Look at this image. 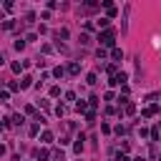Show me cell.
I'll return each mask as SVG.
<instances>
[{
	"mask_svg": "<svg viewBox=\"0 0 161 161\" xmlns=\"http://www.w3.org/2000/svg\"><path fill=\"white\" fill-rule=\"evenodd\" d=\"M156 111H159L156 106H149V108H146V111H144V116H153V113H156Z\"/></svg>",
	"mask_w": 161,
	"mask_h": 161,
	"instance_id": "cell-3",
	"label": "cell"
},
{
	"mask_svg": "<svg viewBox=\"0 0 161 161\" xmlns=\"http://www.w3.org/2000/svg\"><path fill=\"white\" fill-rule=\"evenodd\" d=\"M134 111H136V106H134V103L128 101V103H126V113H134Z\"/></svg>",
	"mask_w": 161,
	"mask_h": 161,
	"instance_id": "cell-5",
	"label": "cell"
},
{
	"mask_svg": "<svg viewBox=\"0 0 161 161\" xmlns=\"http://www.w3.org/2000/svg\"><path fill=\"white\" fill-rule=\"evenodd\" d=\"M38 159L40 161H48V151H38Z\"/></svg>",
	"mask_w": 161,
	"mask_h": 161,
	"instance_id": "cell-7",
	"label": "cell"
},
{
	"mask_svg": "<svg viewBox=\"0 0 161 161\" xmlns=\"http://www.w3.org/2000/svg\"><path fill=\"white\" fill-rule=\"evenodd\" d=\"M78 71H81L78 63H71V66H68V73H71V76H78Z\"/></svg>",
	"mask_w": 161,
	"mask_h": 161,
	"instance_id": "cell-2",
	"label": "cell"
},
{
	"mask_svg": "<svg viewBox=\"0 0 161 161\" xmlns=\"http://www.w3.org/2000/svg\"><path fill=\"white\" fill-rule=\"evenodd\" d=\"M113 58H116V60H121V58H123V53L118 51V48H113Z\"/></svg>",
	"mask_w": 161,
	"mask_h": 161,
	"instance_id": "cell-6",
	"label": "cell"
},
{
	"mask_svg": "<svg viewBox=\"0 0 161 161\" xmlns=\"http://www.w3.org/2000/svg\"><path fill=\"white\" fill-rule=\"evenodd\" d=\"M98 40L103 45H113V30H106V33H101L98 36Z\"/></svg>",
	"mask_w": 161,
	"mask_h": 161,
	"instance_id": "cell-1",
	"label": "cell"
},
{
	"mask_svg": "<svg viewBox=\"0 0 161 161\" xmlns=\"http://www.w3.org/2000/svg\"><path fill=\"white\" fill-rule=\"evenodd\" d=\"M91 43V36H86V33H83V36H81V45H88Z\"/></svg>",
	"mask_w": 161,
	"mask_h": 161,
	"instance_id": "cell-4",
	"label": "cell"
},
{
	"mask_svg": "<svg viewBox=\"0 0 161 161\" xmlns=\"http://www.w3.org/2000/svg\"><path fill=\"white\" fill-rule=\"evenodd\" d=\"M116 161H131L128 156H123V153H118V156H116Z\"/></svg>",
	"mask_w": 161,
	"mask_h": 161,
	"instance_id": "cell-8",
	"label": "cell"
},
{
	"mask_svg": "<svg viewBox=\"0 0 161 161\" xmlns=\"http://www.w3.org/2000/svg\"><path fill=\"white\" fill-rule=\"evenodd\" d=\"M134 161H146V159H141V156H138V159H134Z\"/></svg>",
	"mask_w": 161,
	"mask_h": 161,
	"instance_id": "cell-9",
	"label": "cell"
}]
</instances>
